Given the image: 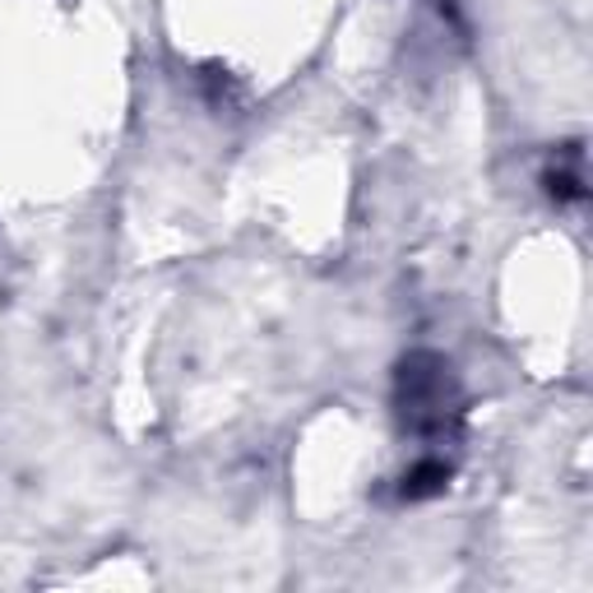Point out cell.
Returning a JSON list of instances; mask_svg holds the SVG:
<instances>
[{
    "mask_svg": "<svg viewBox=\"0 0 593 593\" xmlns=\"http://www.w3.org/2000/svg\"><path fill=\"white\" fill-rule=\"evenodd\" d=\"M450 477V469L446 464H422V469H417L413 477H408V496H427V492H436V487H441V482Z\"/></svg>",
    "mask_w": 593,
    "mask_h": 593,
    "instance_id": "obj_1",
    "label": "cell"
}]
</instances>
